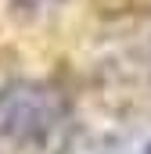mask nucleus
Wrapping results in <instances>:
<instances>
[{"instance_id":"f257e3e1","label":"nucleus","mask_w":151,"mask_h":154,"mask_svg":"<svg viewBox=\"0 0 151 154\" xmlns=\"http://www.w3.org/2000/svg\"><path fill=\"white\" fill-rule=\"evenodd\" d=\"M61 118L65 108L47 86L22 82L0 97V129L14 140H43L61 125Z\"/></svg>"},{"instance_id":"f03ea898","label":"nucleus","mask_w":151,"mask_h":154,"mask_svg":"<svg viewBox=\"0 0 151 154\" xmlns=\"http://www.w3.org/2000/svg\"><path fill=\"white\" fill-rule=\"evenodd\" d=\"M22 7H29V11H47L50 4H58V0H18Z\"/></svg>"}]
</instances>
